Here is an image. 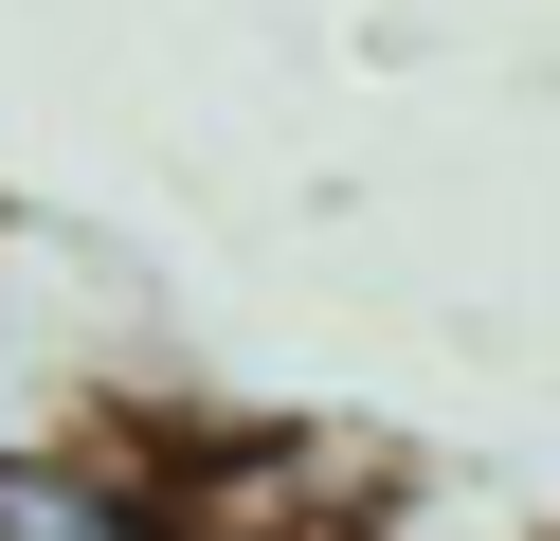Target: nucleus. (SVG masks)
Returning a JSON list of instances; mask_svg holds the SVG:
<instances>
[{"instance_id":"f257e3e1","label":"nucleus","mask_w":560,"mask_h":541,"mask_svg":"<svg viewBox=\"0 0 560 541\" xmlns=\"http://www.w3.org/2000/svg\"><path fill=\"white\" fill-rule=\"evenodd\" d=\"M0 541H182L163 433H0Z\"/></svg>"}]
</instances>
